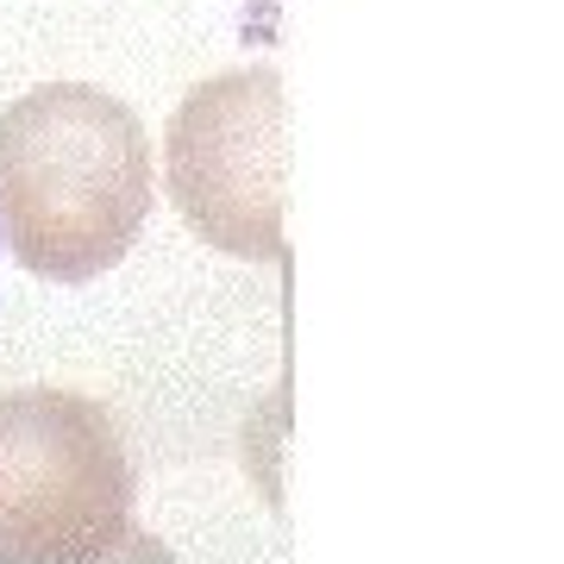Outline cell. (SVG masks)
<instances>
[{"label": "cell", "mask_w": 564, "mask_h": 564, "mask_svg": "<svg viewBox=\"0 0 564 564\" xmlns=\"http://www.w3.org/2000/svg\"><path fill=\"white\" fill-rule=\"evenodd\" d=\"M158 558L132 527V458L113 408L76 389L0 395V564Z\"/></svg>", "instance_id": "cell-2"}, {"label": "cell", "mask_w": 564, "mask_h": 564, "mask_svg": "<svg viewBox=\"0 0 564 564\" xmlns=\"http://www.w3.org/2000/svg\"><path fill=\"white\" fill-rule=\"evenodd\" d=\"M163 170L182 220L226 258H282V76L226 69L195 82L170 113Z\"/></svg>", "instance_id": "cell-3"}, {"label": "cell", "mask_w": 564, "mask_h": 564, "mask_svg": "<svg viewBox=\"0 0 564 564\" xmlns=\"http://www.w3.org/2000/svg\"><path fill=\"white\" fill-rule=\"evenodd\" d=\"M151 214V139L88 82H44L0 113V239L44 282H95Z\"/></svg>", "instance_id": "cell-1"}]
</instances>
